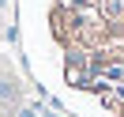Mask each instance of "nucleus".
<instances>
[{
    "label": "nucleus",
    "instance_id": "1",
    "mask_svg": "<svg viewBox=\"0 0 124 117\" xmlns=\"http://www.w3.org/2000/svg\"><path fill=\"white\" fill-rule=\"evenodd\" d=\"M15 98H19L15 76H0V102H15Z\"/></svg>",
    "mask_w": 124,
    "mask_h": 117
},
{
    "label": "nucleus",
    "instance_id": "2",
    "mask_svg": "<svg viewBox=\"0 0 124 117\" xmlns=\"http://www.w3.org/2000/svg\"><path fill=\"white\" fill-rule=\"evenodd\" d=\"M19 117H34V109H23V113H19Z\"/></svg>",
    "mask_w": 124,
    "mask_h": 117
}]
</instances>
